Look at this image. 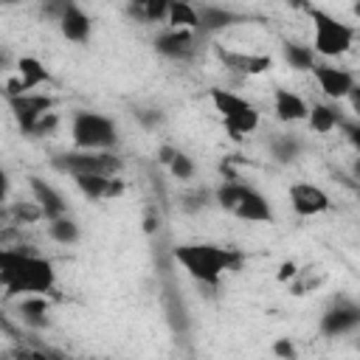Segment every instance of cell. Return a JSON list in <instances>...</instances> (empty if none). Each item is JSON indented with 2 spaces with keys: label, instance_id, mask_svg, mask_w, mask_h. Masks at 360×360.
<instances>
[{
  "label": "cell",
  "instance_id": "cell-1",
  "mask_svg": "<svg viewBox=\"0 0 360 360\" xmlns=\"http://www.w3.org/2000/svg\"><path fill=\"white\" fill-rule=\"evenodd\" d=\"M53 281H56V276H53V267L48 259L20 250V248L0 245V284L6 287V295L51 292Z\"/></svg>",
  "mask_w": 360,
  "mask_h": 360
},
{
  "label": "cell",
  "instance_id": "cell-2",
  "mask_svg": "<svg viewBox=\"0 0 360 360\" xmlns=\"http://www.w3.org/2000/svg\"><path fill=\"white\" fill-rule=\"evenodd\" d=\"M174 259L202 284H217L225 270H236L242 264V253L217 245H180Z\"/></svg>",
  "mask_w": 360,
  "mask_h": 360
},
{
  "label": "cell",
  "instance_id": "cell-3",
  "mask_svg": "<svg viewBox=\"0 0 360 360\" xmlns=\"http://www.w3.org/2000/svg\"><path fill=\"white\" fill-rule=\"evenodd\" d=\"M211 101L219 110V115L225 121V129L231 132L233 141H242V135H248L259 127V112L245 98H239L228 90H211Z\"/></svg>",
  "mask_w": 360,
  "mask_h": 360
},
{
  "label": "cell",
  "instance_id": "cell-4",
  "mask_svg": "<svg viewBox=\"0 0 360 360\" xmlns=\"http://www.w3.org/2000/svg\"><path fill=\"white\" fill-rule=\"evenodd\" d=\"M51 166L68 174H104L112 177L121 172V160L110 152H93V149H82V152H65L51 158Z\"/></svg>",
  "mask_w": 360,
  "mask_h": 360
},
{
  "label": "cell",
  "instance_id": "cell-5",
  "mask_svg": "<svg viewBox=\"0 0 360 360\" xmlns=\"http://www.w3.org/2000/svg\"><path fill=\"white\" fill-rule=\"evenodd\" d=\"M307 14L315 20V51L318 53L338 56V53H346L352 48V39H354V28L352 25H343V22L332 20L321 8H309Z\"/></svg>",
  "mask_w": 360,
  "mask_h": 360
},
{
  "label": "cell",
  "instance_id": "cell-6",
  "mask_svg": "<svg viewBox=\"0 0 360 360\" xmlns=\"http://www.w3.org/2000/svg\"><path fill=\"white\" fill-rule=\"evenodd\" d=\"M73 143L79 149H110L115 143V124L98 112H76L73 115Z\"/></svg>",
  "mask_w": 360,
  "mask_h": 360
},
{
  "label": "cell",
  "instance_id": "cell-7",
  "mask_svg": "<svg viewBox=\"0 0 360 360\" xmlns=\"http://www.w3.org/2000/svg\"><path fill=\"white\" fill-rule=\"evenodd\" d=\"M360 323V307L346 301V298H338L321 318V332L329 335V338H338L343 332H352L354 326Z\"/></svg>",
  "mask_w": 360,
  "mask_h": 360
},
{
  "label": "cell",
  "instance_id": "cell-8",
  "mask_svg": "<svg viewBox=\"0 0 360 360\" xmlns=\"http://www.w3.org/2000/svg\"><path fill=\"white\" fill-rule=\"evenodd\" d=\"M8 107H11V112H14L17 124H20V129L28 135L31 127H34V121H37L42 112H48V110L53 107V98H48V96L20 93V96H8Z\"/></svg>",
  "mask_w": 360,
  "mask_h": 360
},
{
  "label": "cell",
  "instance_id": "cell-9",
  "mask_svg": "<svg viewBox=\"0 0 360 360\" xmlns=\"http://www.w3.org/2000/svg\"><path fill=\"white\" fill-rule=\"evenodd\" d=\"M214 53L228 70H236L245 76H256V73H264L273 68V59L264 53H236V51H225L222 45H214Z\"/></svg>",
  "mask_w": 360,
  "mask_h": 360
},
{
  "label": "cell",
  "instance_id": "cell-10",
  "mask_svg": "<svg viewBox=\"0 0 360 360\" xmlns=\"http://www.w3.org/2000/svg\"><path fill=\"white\" fill-rule=\"evenodd\" d=\"M290 202H292V211L301 217H315L329 208L326 191L318 186H309V183H295L290 188Z\"/></svg>",
  "mask_w": 360,
  "mask_h": 360
},
{
  "label": "cell",
  "instance_id": "cell-11",
  "mask_svg": "<svg viewBox=\"0 0 360 360\" xmlns=\"http://www.w3.org/2000/svg\"><path fill=\"white\" fill-rule=\"evenodd\" d=\"M312 73L321 84V90L329 98H343L352 87H354V76L343 68H332V65H312Z\"/></svg>",
  "mask_w": 360,
  "mask_h": 360
},
{
  "label": "cell",
  "instance_id": "cell-12",
  "mask_svg": "<svg viewBox=\"0 0 360 360\" xmlns=\"http://www.w3.org/2000/svg\"><path fill=\"white\" fill-rule=\"evenodd\" d=\"M155 51L169 59H186L194 53V34L188 28H172L155 39Z\"/></svg>",
  "mask_w": 360,
  "mask_h": 360
},
{
  "label": "cell",
  "instance_id": "cell-13",
  "mask_svg": "<svg viewBox=\"0 0 360 360\" xmlns=\"http://www.w3.org/2000/svg\"><path fill=\"white\" fill-rule=\"evenodd\" d=\"M233 214H236L239 219H248V222H270V219H273L270 202H267L256 188H250V186L242 191V197H239Z\"/></svg>",
  "mask_w": 360,
  "mask_h": 360
},
{
  "label": "cell",
  "instance_id": "cell-14",
  "mask_svg": "<svg viewBox=\"0 0 360 360\" xmlns=\"http://www.w3.org/2000/svg\"><path fill=\"white\" fill-rule=\"evenodd\" d=\"M28 180H31V191H34V197H37V205L42 208V217H45V219L62 217V214H65V200H62L42 177H28Z\"/></svg>",
  "mask_w": 360,
  "mask_h": 360
},
{
  "label": "cell",
  "instance_id": "cell-15",
  "mask_svg": "<svg viewBox=\"0 0 360 360\" xmlns=\"http://www.w3.org/2000/svg\"><path fill=\"white\" fill-rule=\"evenodd\" d=\"M307 112H309V107L301 96H295L292 90H284V87L276 90V115L281 121H304Z\"/></svg>",
  "mask_w": 360,
  "mask_h": 360
},
{
  "label": "cell",
  "instance_id": "cell-16",
  "mask_svg": "<svg viewBox=\"0 0 360 360\" xmlns=\"http://www.w3.org/2000/svg\"><path fill=\"white\" fill-rule=\"evenodd\" d=\"M242 20H245V17H239V14L228 11V8H217V6H205L202 11H197V28H202V31H208V34L225 31L228 25L242 22Z\"/></svg>",
  "mask_w": 360,
  "mask_h": 360
},
{
  "label": "cell",
  "instance_id": "cell-17",
  "mask_svg": "<svg viewBox=\"0 0 360 360\" xmlns=\"http://www.w3.org/2000/svg\"><path fill=\"white\" fill-rule=\"evenodd\" d=\"M59 28H62V34H65L68 39H73V42H84L87 34H90V17H87L82 8L70 6V8L59 17Z\"/></svg>",
  "mask_w": 360,
  "mask_h": 360
},
{
  "label": "cell",
  "instance_id": "cell-18",
  "mask_svg": "<svg viewBox=\"0 0 360 360\" xmlns=\"http://www.w3.org/2000/svg\"><path fill=\"white\" fill-rule=\"evenodd\" d=\"M323 281H326L323 267H304V270H295V276L290 278V292L292 295H307V292H315Z\"/></svg>",
  "mask_w": 360,
  "mask_h": 360
},
{
  "label": "cell",
  "instance_id": "cell-19",
  "mask_svg": "<svg viewBox=\"0 0 360 360\" xmlns=\"http://www.w3.org/2000/svg\"><path fill=\"white\" fill-rule=\"evenodd\" d=\"M307 121H309V127H312L315 132L326 135V132H332V129L338 127L340 112H338L335 107H329V104H315V107L307 112Z\"/></svg>",
  "mask_w": 360,
  "mask_h": 360
},
{
  "label": "cell",
  "instance_id": "cell-20",
  "mask_svg": "<svg viewBox=\"0 0 360 360\" xmlns=\"http://www.w3.org/2000/svg\"><path fill=\"white\" fill-rule=\"evenodd\" d=\"M17 70H20V82H22L25 90H31V87L48 82V70H45L42 62L34 59V56H22V59L17 62Z\"/></svg>",
  "mask_w": 360,
  "mask_h": 360
},
{
  "label": "cell",
  "instance_id": "cell-21",
  "mask_svg": "<svg viewBox=\"0 0 360 360\" xmlns=\"http://www.w3.org/2000/svg\"><path fill=\"white\" fill-rule=\"evenodd\" d=\"M166 20H169L172 28H197V11H194L191 3L172 0L169 11H166Z\"/></svg>",
  "mask_w": 360,
  "mask_h": 360
},
{
  "label": "cell",
  "instance_id": "cell-22",
  "mask_svg": "<svg viewBox=\"0 0 360 360\" xmlns=\"http://www.w3.org/2000/svg\"><path fill=\"white\" fill-rule=\"evenodd\" d=\"M284 59H287V65L295 68V70H312V65H315L312 48L298 45V42H284Z\"/></svg>",
  "mask_w": 360,
  "mask_h": 360
},
{
  "label": "cell",
  "instance_id": "cell-23",
  "mask_svg": "<svg viewBox=\"0 0 360 360\" xmlns=\"http://www.w3.org/2000/svg\"><path fill=\"white\" fill-rule=\"evenodd\" d=\"M48 233H51V239H53V242L70 245V242H76V239H79V225L62 214V217L51 219V225H48Z\"/></svg>",
  "mask_w": 360,
  "mask_h": 360
},
{
  "label": "cell",
  "instance_id": "cell-24",
  "mask_svg": "<svg viewBox=\"0 0 360 360\" xmlns=\"http://www.w3.org/2000/svg\"><path fill=\"white\" fill-rule=\"evenodd\" d=\"M73 177H76V186H79V191L84 197L104 200V188H107V180L110 177H104V174H73Z\"/></svg>",
  "mask_w": 360,
  "mask_h": 360
},
{
  "label": "cell",
  "instance_id": "cell-25",
  "mask_svg": "<svg viewBox=\"0 0 360 360\" xmlns=\"http://www.w3.org/2000/svg\"><path fill=\"white\" fill-rule=\"evenodd\" d=\"M270 149H273V155H276V160H278V163H290V160H295V158H298L301 143H298L292 135H278V138H273Z\"/></svg>",
  "mask_w": 360,
  "mask_h": 360
},
{
  "label": "cell",
  "instance_id": "cell-26",
  "mask_svg": "<svg viewBox=\"0 0 360 360\" xmlns=\"http://www.w3.org/2000/svg\"><path fill=\"white\" fill-rule=\"evenodd\" d=\"M245 188H248V186H245V183H239V180H225V183L217 188V202H219L225 211H233Z\"/></svg>",
  "mask_w": 360,
  "mask_h": 360
},
{
  "label": "cell",
  "instance_id": "cell-27",
  "mask_svg": "<svg viewBox=\"0 0 360 360\" xmlns=\"http://www.w3.org/2000/svg\"><path fill=\"white\" fill-rule=\"evenodd\" d=\"M20 312H22V318L31 323V326H45L48 321H45V312H48V301L45 298H25L22 304H20Z\"/></svg>",
  "mask_w": 360,
  "mask_h": 360
},
{
  "label": "cell",
  "instance_id": "cell-28",
  "mask_svg": "<svg viewBox=\"0 0 360 360\" xmlns=\"http://www.w3.org/2000/svg\"><path fill=\"white\" fill-rule=\"evenodd\" d=\"M208 197H211V191H208V188H194V191H188V194L183 197L180 208H183V211H188V214H194V211H200V208H205V205H208Z\"/></svg>",
  "mask_w": 360,
  "mask_h": 360
},
{
  "label": "cell",
  "instance_id": "cell-29",
  "mask_svg": "<svg viewBox=\"0 0 360 360\" xmlns=\"http://www.w3.org/2000/svg\"><path fill=\"white\" fill-rule=\"evenodd\" d=\"M59 127V115L56 112H42L37 121H34V127H31V132L28 135H34V138H42V135H48V132H53Z\"/></svg>",
  "mask_w": 360,
  "mask_h": 360
},
{
  "label": "cell",
  "instance_id": "cell-30",
  "mask_svg": "<svg viewBox=\"0 0 360 360\" xmlns=\"http://www.w3.org/2000/svg\"><path fill=\"white\" fill-rule=\"evenodd\" d=\"M169 169H172V174H174L177 180H188V177L194 174V163H191V158H188V155H183V152H177V155L172 158Z\"/></svg>",
  "mask_w": 360,
  "mask_h": 360
},
{
  "label": "cell",
  "instance_id": "cell-31",
  "mask_svg": "<svg viewBox=\"0 0 360 360\" xmlns=\"http://www.w3.org/2000/svg\"><path fill=\"white\" fill-rule=\"evenodd\" d=\"M169 3H172V0H146V6H143V20H146V22L163 20L166 11H169Z\"/></svg>",
  "mask_w": 360,
  "mask_h": 360
},
{
  "label": "cell",
  "instance_id": "cell-32",
  "mask_svg": "<svg viewBox=\"0 0 360 360\" xmlns=\"http://www.w3.org/2000/svg\"><path fill=\"white\" fill-rule=\"evenodd\" d=\"M11 217L17 222H37V219H42V208L37 202L34 205H14L11 208Z\"/></svg>",
  "mask_w": 360,
  "mask_h": 360
},
{
  "label": "cell",
  "instance_id": "cell-33",
  "mask_svg": "<svg viewBox=\"0 0 360 360\" xmlns=\"http://www.w3.org/2000/svg\"><path fill=\"white\" fill-rule=\"evenodd\" d=\"M70 6H73V0H48V3L42 6V14H45V17L59 20V17H62V14H65Z\"/></svg>",
  "mask_w": 360,
  "mask_h": 360
},
{
  "label": "cell",
  "instance_id": "cell-34",
  "mask_svg": "<svg viewBox=\"0 0 360 360\" xmlns=\"http://www.w3.org/2000/svg\"><path fill=\"white\" fill-rule=\"evenodd\" d=\"M338 127L346 132V138L354 143V146H360V124L357 121H346L343 115H340V121H338Z\"/></svg>",
  "mask_w": 360,
  "mask_h": 360
},
{
  "label": "cell",
  "instance_id": "cell-35",
  "mask_svg": "<svg viewBox=\"0 0 360 360\" xmlns=\"http://www.w3.org/2000/svg\"><path fill=\"white\" fill-rule=\"evenodd\" d=\"M124 194V180H118L115 174L107 180V188H104V200H112V197H121Z\"/></svg>",
  "mask_w": 360,
  "mask_h": 360
},
{
  "label": "cell",
  "instance_id": "cell-36",
  "mask_svg": "<svg viewBox=\"0 0 360 360\" xmlns=\"http://www.w3.org/2000/svg\"><path fill=\"white\" fill-rule=\"evenodd\" d=\"M273 352H276L278 357H290V360L295 357V346H292V343H290L287 338H281V340H276V343H273Z\"/></svg>",
  "mask_w": 360,
  "mask_h": 360
},
{
  "label": "cell",
  "instance_id": "cell-37",
  "mask_svg": "<svg viewBox=\"0 0 360 360\" xmlns=\"http://www.w3.org/2000/svg\"><path fill=\"white\" fill-rule=\"evenodd\" d=\"M135 115L141 118L143 127H155V124H160V118H163L158 110H141V112H135Z\"/></svg>",
  "mask_w": 360,
  "mask_h": 360
},
{
  "label": "cell",
  "instance_id": "cell-38",
  "mask_svg": "<svg viewBox=\"0 0 360 360\" xmlns=\"http://www.w3.org/2000/svg\"><path fill=\"white\" fill-rule=\"evenodd\" d=\"M295 270H298L295 262H284V264L278 267V276H276V278H278V281H290V278L295 276Z\"/></svg>",
  "mask_w": 360,
  "mask_h": 360
},
{
  "label": "cell",
  "instance_id": "cell-39",
  "mask_svg": "<svg viewBox=\"0 0 360 360\" xmlns=\"http://www.w3.org/2000/svg\"><path fill=\"white\" fill-rule=\"evenodd\" d=\"M174 155H177V149H174V146H169V143H163V146L158 149V163H166V166H169Z\"/></svg>",
  "mask_w": 360,
  "mask_h": 360
},
{
  "label": "cell",
  "instance_id": "cell-40",
  "mask_svg": "<svg viewBox=\"0 0 360 360\" xmlns=\"http://www.w3.org/2000/svg\"><path fill=\"white\" fill-rule=\"evenodd\" d=\"M6 194H8V177H6V172L0 169V202L6 200Z\"/></svg>",
  "mask_w": 360,
  "mask_h": 360
},
{
  "label": "cell",
  "instance_id": "cell-41",
  "mask_svg": "<svg viewBox=\"0 0 360 360\" xmlns=\"http://www.w3.org/2000/svg\"><path fill=\"white\" fill-rule=\"evenodd\" d=\"M287 6L301 8V11H309V8H312V6H309V0H287Z\"/></svg>",
  "mask_w": 360,
  "mask_h": 360
},
{
  "label": "cell",
  "instance_id": "cell-42",
  "mask_svg": "<svg viewBox=\"0 0 360 360\" xmlns=\"http://www.w3.org/2000/svg\"><path fill=\"white\" fill-rule=\"evenodd\" d=\"M155 228H158V219L149 214V217H146V222H143V231H146V233H155Z\"/></svg>",
  "mask_w": 360,
  "mask_h": 360
},
{
  "label": "cell",
  "instance_id": "cell-43",
  "mask_svg": "<svg viewBox=\"0 0 360 360\" xmlns=\"http://www.w3.org/2000/svg\"><path fill=\"white\" fill-rule=\"evenodd\" d=\"M3 6H14V3H20V0H0Z\"/></svg>",
  "mask_w": 360,
  "mask_h": 360
},
{
  "label": "cell",
  "instance_id": "cell-44",
  "mask_svg": "<svg viewBox=\"0 0 360 360\" xmlns=\"http://www.w3.org/2000/svg\"><path fill=\"white\" fill-rule=\"evenodd\" d=\"M3 65H6V53H0V70H3Z\"/></svg>",
  "mask_w": 360,
  "mask_h": 360
},
{
  "label": "cell",
  "instance_id": "cell-45",
  "mask_svg": "<svg viewBox=\"0 0 360 360\" xmlns=\"http://www.w3.org/2000/svg\"><path fill=\"white\" fill-rule=\"evenodd\" d=\"M180 3H191V0H180Z\"/></svg>",
  "mask_w": 360,
  "mask_h": 360
}]
</instances>
